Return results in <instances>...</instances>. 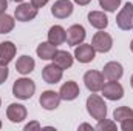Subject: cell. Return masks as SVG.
<instances>
[{"mask_svg":"<svg viewBox=\"0 0 133 131\" xmlns=\"http://www.w3.org/2000/svg\"><path fill=\"white\" fill-rule=\"evenodd\" d=\"M34 91H36V83H34L31 79H26V77H22V79H17L12 85V96H16L20 100H28V99L33 97Z\"/></svg>","mask_w":133,"mask_h":131,"instance_id":"1","label":"cell"},{"mask_svg":"<svg viewBox=\"0 0 133 131\" xmlns=\"http://www.w3.org/2000/svg\"><path fill=\"white\" fill-rule=\"evenodd\" d=\"M101 91L104 97L108 100H121L124 97V88L118 80H108L107 83H104Z\"/></svg>","mask_w":133,"mask_h":131,"instance_id":"6","label":"cell"},{"mask_svg":"<svg viewBox=\"0 0 133 131\" xmlns=\"http://www.w3.org/2000/svg\"><path fill=\"white\" fill-rule=\"evenodd\" d=\"M8 76H9V71H8V66L6 65H2L0 63V85L8 79Z\"/></svg>","mask_w":133,"mask_h":131,"instance_id":"26","label":"cell"},{"mask_svg":"<svg viewBox=\"0 0 133 131\" xmlns=\"http://www.w3.org/2000/svg\"><path fill=\"white\" fill-rule=\"evenodd\" d=\"M0 106H2V99H0Z\"/></svg>","mask_w":133,"mask_h":131,"instance_id":"36","label":"cell"},{"mask_svg":"<svg viewBox=\"0 0 133 131\" xmlns=\"http://www.w3.org/2000/svg\"><path fill=\"white\" fill-rule=\"evenodd\" d=\"M130 85H132V88H133V74H132V77H130Z\"/></svg>","mask_w":133,"mask_h":131,"instance_id":"33","label":"cell"},{"mask_svg":"<svg viewBox=\"0 0 133 131\" xmlns=\"http://www.w3.org/2000/svg\"><path fill=\"white\" fill-rule=\"evenodd\" d=\"M16 26V20L8 16V14H0V34H8L11 33Z\"/></svg>","mask_w":133,"mask_h":131,"instance_id":"22","label":"cell"},{"mask_svg":"<svg viewBox=\"0 0 133 131\" xmlns=\"http://www.w3.org/2000/svg\"><path fill=\"white\" fill-rule=\"evenodd\" d=\"M56 51H57L56 46H54L53 43H50V42H42V43L37 46V49H36L37 56H39L42 60H53Z\"/></svg>","mask_w":133,"mask_h":131,"instance_id":"20","label":"cell"},{"mask_svg":"<svg viewBox=\"0 0 133 131\" xmlns=\"http://www.w3.org/2000/svg\"><path fill=\"white\" fill-rule=\"evenodd\" d=\"M16 53H17V48H16V45L12 42H9V40L2 42L0 43V63L8 66V63L14 59Z\"/></svg>","mask_w":133,"mask_h":131,"instance_id":"15","label":"cell"},{"mask_svg":"<svg viewBox=\"0 0 133 131\" xmlns=\"http://www.w3.org/2000/svg\"><path fill=\"white\" fill-rule=\"evenodd\" d=\"M61 100H62V99H61V96H59V93L51 91V90L43 91V93L40 94V99H39V102H40L42 108H43V110H48V111L56 110V108L59 106Z\"/></svg>","mask_w":133,"mask_h":131,"instance_id":"10","label":"cell"},{"mask_svg":"<svg viewBox=\"0 0 133 131\" xmlns=\"http://www.w3.org/2000/svg\"><path fill=\"white\" fill-rule=\"evenodd\" d=\"M0 128H2V120H0Z\"/></svg>","mask_w":133,"mask_h":131,"instance_id":"37","label":"cell"},{"mask_svg":"<svg viewBox=\"0 0 133 131\" xmlns=\"http://www.w3.org/2000/svg\"><path fill=\"white\" fill-rule=\"evenodd\" d=\"M34 66H36V62H34L33 57H30V56H22V57H19L17 62H16V69H17V72H20V74H23V76L30 74L34 69Z\"/></svg>","mask_w":133,"mask_h":131,"instance_id":"19","label":"cell"},{"mask_svg":"<svg viewBox=\"0 0 133 131\" xmlns=\"http://www.w3.org/2000/svg\"><path fill=\"white\" fill-rule=\"evenodd\" d=\"M91 45L98 53H108L113 46V39L108 33H104L99 30V33H96L91 39Z\"/></svg>","mask_w":133,"mask_h":131,"instance_id":"5","label":"cell"},{"mask_svg":"<svg viewBox=\"0 0 133 131\" xmlns=\"http://www.w3.org/2000/svg\"><path fill=\"white\" fill-rule=\"evenodd\" d=\"M62 74H64V69L61 66H57L54 62L50 63V65H46L42 69V79L46 83H51V85H56L57 82H61Z\"/></svg>","mask_w":133,"mask_h":131,"instance_id":"8","label":"cell"},{"mask_svg":"<svg viewBox=\"0 0 133 131\" xmlns=\"http://www.w3.org/2000/svg\"><path fill=\"white\" fill-rule=\"evenodd\" d=\"M12 2H16V3H22L23 0H12Z\"/></svg>","mask_w":133,"mask_h":131,"instance_id":"34","label":"cell"},{"mask_svg":"<svg viewBox=\"0 0 133 131\" xmlns=\"http://www.w3.org/2000/svg\"><path fill=\"white\" fill-rule=\"evenodd\" d=\"M26 114H28V111H26L25 105H22V103H11L6 110V117L12 123H20L22 120L26 119Z\"/></svg>","mask_w":133,"mask_h":131,"instance_id":"12","label":"cell"},{"mask_svg":"<svg viewBox=\"0 0 133 131\" xmlns=\"http://www.w3.org/2000/svg\"><path fill=\"white\" fill-rule=\"evenodd\" d=\"M104 74L101 71H95V69H90L84 74V82H85V86L91 91V93H98L102 90L104 86Z\"/></svg>","mask_w":133,"mask_h":131,"instance_id":"4","label":"cell"},{"mask_svg":"<svg viewBox=\"0 0 133 131\" xmlns=\"http://www.w3.org/2000/svg\"><path fill=\"white\" fill-rule=\"evenodd\" d=\"M101 8H104V11L107 12H115L119 5H121V0H99Z\"/></svg>","mask_w":133,"mask_h":131,"instance_id":"24","label":"cell"},{"mask_svg":"<svg viewBox=\"0 0 133 131\" xmlns=\"http://www.w3.org/2000/svg\"><path fill=\"white\" fill-rule=\"evenodd\" d=\"M51 14L56 19H66L73 14V3L70 0H57L51 8Z\"/></svg>","mask_w":133,"mask_h":131,"instance_id":"13","label":"cell"},{"mask_svg":"<svg viewBox=\"0 0 133 131\" xmlns=\"http://www.w3.org/2000/svg\"><path fill=\"white\" fill-rule=\"evenodd\" d=\"M102 74L107 80H119L124 74V68L118 62H108V63L104 65Z\"/></svg>","mask_w":133,"mask_h":131,"instance_id":"14","label":"cell"},{"mask_svg":"<svg viewBox=\"0 0 133 131\" xmlns=\"http://www.w3.org/2000/svg\"><path fill=\"white\" fill-rule=\"evenodd\" d=\"M36 16H37V9L31 3H20L14 11V17L19 22H30L36 19Z\"/></svg>","mask_w":133,"mask_h":131,"instance_id":"11","label":"cell"},{"mask_svg":"<svg viewBox=\"0 0 133 131\" xmlns=\"http://www.w3.org/2000/svg\"><path fill=\"white\" fill-rule=\"evenodd\" d=\"M8 8V0H0V14H3Z\"/></svg>","mask_w":133,"mask_h":131,"instance_id":"30","label":"cell"},{"mask_svg":"<svg viewBox=\"0 0 133 131\" xmlns=\"http://www.w3.org/2000/svg\"><path fill=\"white\" fill-rule=\"evenodd\" d=\"M130 49H132V53H133V40H132V43H130Z\"/></svg>","mask_w":133,"mask_h":131,"instance_id":"35","label":"cell"},{"mask_svg":"<svg viewBox=\"0 0 133 131\" xmlns=\"http://www.w3.org/2000/svg\"><path fill=\"white\" fill-rule=\"evenodd\" d=\"M113 119L116 122H124V120L133 119V110L129 106H119L113 111Z\"/></svg>","mask_w":133,"mask_h":131,"instance_id":"23","label":"cell"},{"mask_svg":"<svg viewBox=\"0 0 133 131\" xmlns=\"http://www.w3.org/2000/svg\"><path fill=\"white\" fill-rule=\"evenodd\" d=\"M84 128H85V130H93V127H91V125H87V123H84V125L79 127V130H84Z\"/></svg>","mask_w":133,"mask_h":131,"instance_id":"32","label":"cell"},{"mask_svg":"<svg viewBox=\"0 0 133 131\" xmlns=\"http://www.w3.org/2000/svg\"><path fill=\"white\" fill-rule=\"evenodd\" d=\"M73 60H74V57H73L70 53L62 51V49H57L56 54H54V57H53V62H54L57 66H61L62 69L70 68V66L73 65Z\"/></svg>","mask_w":133,"mask_h":131,"instance_id":"21","label":"cell"},{"mask_svg":"<svg viewBox=\"0 0 133 131\" xmlns=\"http://www.w3.org/2000/svg\"><path fill=\"white\" fill-rule=\"evenodd\" d=\"M121 130L122 131H133V119L121 122Z\"/></svg>","mask_w":133,"mask_h":131,"instance_id":"27","label":"cell"},{"mask_svg":"<svg viewBox=\"0 0 133 131\" xmlns=\"http://www.w3.org/2000/svg\"><path fill=\"white\" fill-rule=\"evenodd\" d=\"M95 56H96V49L93 48L91 43L90 45L88 43H81L74 49V59L77 62H81V63H90V62H93Z\"/></svg>","mask_w":133,"mask_h":131,"instance_id":"7","label":"cell"},{"mask_svg":"<svg viewBox=\"0 0 133 131\" xmlns=\"http://www.w3.org/2000/svg\"><path fill=\"white\" fill-rule=\"evenodd\" d=\"M65 40H66V31L61 25H54V26L50 28V31H48V42L50 43H53L54 46H59Z\"/></svg>","mask_w":133,"mask_h":131,"instance_id":"17","label":"cell"},{"mask_svg":"<svg viewBox=\"0 0 133 131\" xmlns=\"http://www.w3.org/2000/svg\"><path fill=\"white\" fill-rule=\"evenodd\" d=\"M88 22L96 30H105L108 25V19L102 11H91L88 14Z\"/></svg>","mask_w":133,"mask_h":131,"instance_id":"18","label":"cell"},{"mask_svg":"<svg viewBox=\"0 0 133 131\" xmlns=\"http://www.w3.org/2000/svg\"><path fill=\"white\" fill-rule=\"evenodd\" d=\"M85 28L82 25H73L66 30V43L70 46H77L85 40Z\"/></svg>","mask_w":133,"mask_h":131,"instance_id":"9","label":"cell"},{"mask_svg":"<svg viewBox=\"0 0 133 131\" xmlns=\"http://www.w3.org/2000/svg\"><path fill=\"white\" fill-rule=\"evenodd\" d=\"M31 130H40V123L39 122H31V123L25 125V131H31Z\"/></svg>","mask_w":133,"mask_h":131,"instance_id":"29","label":"cell"},{"mask_svg":"<svg viewBox=\"0 0 133 131\" xmlns=\"http://www.w3.org/2000/svg\"><path fill=\"white\" fill-rule=\"evenodd\" d=\"M116 25L122 31H130L133 28V5L132 3H125L124 8L119 11V14L116 16Z\"/></svg>","mask_w":133,"mask_h":131,"instance_id":"3","label":"cell"},{"mask_svg":"<svg viewBox=\"0 0 133 131\" xmlns=\"http://www.w3.org/2000/svg\"><path fill=\"white\" fill-rule=\"evenodd\" d=\"M79 85L74 82V80H68L65 82L62 86H61V91H59V96L62 100H74V99L79 96Z\"/></svg>","mask_w":133,"mask_h":131,"instance_id":"16","label":"cell"},{"mask_svg":"<svg viewBox=\"0 0 133 131\" xmlns=\"http://www.w3.org/2000/svg\"><path fill=\"white\" fill-rule=\"evenodd\" d=\"M87 111L96 120L105 119L107 117V105H105L104 99L98 94H91L87 99Z\"/></svg>","mask_w":133,"mask_h":131,"instance_id":"2","label":"cell"},{"mask_svg":"<svg viewBox=\"0 0 133 131\" xmlns=\"http://www.w3.org/2000/svg\"><path fill=\"white\" fill-rule=\"evenodd\" d=\"M74 3H77V5H81V6H85V5H88L91 0H73Z\"/></svg>","mask_w":133,"mask_h":131,"instance_id":"31","label":"cell"},{"mask_svg":"<svg viewBox=\"0 0 133 131\" xmlns=\"http://www.w3.org/2000/svg\"><path fill=\"white\" fill-rule=\"evenodd\" d=\"M46 3H48V0H31V5H33L36 9H39V8H43Z\"/></svg>","mask_w":133,"mask_h":131,"instance_id":"28","label":"cell"},{"mask_svg":"<svg viewBox=\"0 0 133 131\" xmlns=\"http://www.w3.org/2000/svg\"><path fill=\"white\" fill-rule=\"evenodd\" d=\"M99 123L96 125V128L101 131H115L116 130V122L115 120H108V119H102V120H98Z\"/></svg>","mask_w":133,"mask_h":131,"instance_id":"25","label":"cell"}]
</instances>
